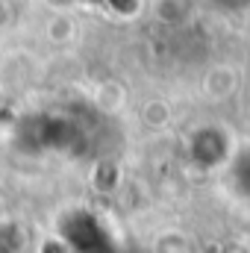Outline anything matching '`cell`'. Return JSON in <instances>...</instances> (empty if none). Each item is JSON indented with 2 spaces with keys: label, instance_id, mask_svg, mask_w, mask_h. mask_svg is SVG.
I'll list each match as a JSON object with an SVG mask.
<instances>
[{
  "label": "cell",
  "instance_id": "obj_1",
  "mask_svg": "<svg viewBox=\"0 0 250 253\" xmlns=\"http://www.w3.org/2000/svg\"><path fill=\"white\" fill-rule=\"evenodd\" d=\"M239 83H242V77H239V71L236 68H230V65H215V68H209V74L203 77V91H206V97L209 100H227V97H233L236 91H239Z\"/></svg>",
  "mask_w": 250,
  "mask_h": 253
},
{
  "label": "cell",
  "instance_id": "obj_2",
  "mask_svg": "<svg viewBox=\"0 0 250 253\" xmlns=\"http://www.w3.org/2000/svg\"><path fill=\"white\" fill-rule=\"evenodd\" d=\"M156 253H194V242L180 230H168L156 239Z\"/></svg>",
  "mask_w": 250,
  "mask_h": 253
},
{
  "label": "cell",
  "instance_id": "obj_3",
  "mask_svg": "<svg viewBox=\"0 0 250 253\" xmlns=\"http://www.w3.org/2000/svg\"><path fill=\"white\" fill-rule=\"evenodd\" d=\"M141 121L147 126H153V129H159V126H165L171 121V109H168V103H162V100H150L144 109H141Z\"/></svg>",
  "mask_w": 250,
  "mask_h": 253
},
{
  "label": "cell",
  "instance_id": "obj_4",
  "mask_svg": "<svg viewBox=\"0 0 250 253\" xmlns=\"http://www.w3.org/2000/svg\"><path fill=\"white\" fill-rule=\"evenodd\" d=\"M74 33H77V27H74V21H71V18H65V15H56V18L47 24V39H50V42L65 44V42H71V39H74Z\"/></svg>",
  "mask_w": 250,
  "mask_h": 253
},
{
  "label": "cell",
  "instance_id": "obj_5",
  "mask_svg": "<svg viewBox=\"0 0 250 253\" xmlns=\"http://www.w3.org/2000/svg\"><path fill=\"white\" fill-rule=\"evenodd\" d=\"M9 18H12V12H9V6L0 0V27H6V24H9Z\"/></svg>",
  "mask_w": 250,
  "mask_h": 253
}]
</instances>
